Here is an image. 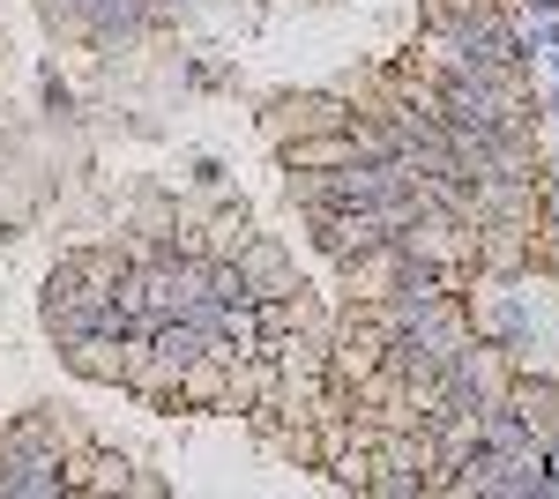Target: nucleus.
<instances>
[{"label":"nucleus","mask_w":559,"mask_h":499,"mask_svg":"<svg viewBox=\"0 0 559 499\" xmlns=\"http://www.w3.org/2000/svg\"><path fill=\"white\" fill-rule=\"evenodd\" d=\"M306 216H313V247L336 253V261H358L366 247H381V239H388L381 209H306Z\"/></svg>","instance_id":"nucleus-2"},{"label":"nucleus","mask_w":559,"mask_h":499,"mask_svg":"<svg viewBox=\"0 0 559 499\" xmlns=\"http://www.w3.org/2000/svg\"><path fill=\"white\" fill-rule=\"evenodd\" d=\"M329 127H350L336 90H292V97H269V112H261L269 150H284V142H299V134H329Z\"/></svg>","instance_id":"nucleus-1"},{"label":"nucleus","mask_w":559,"mask_h":499,"mask_svg":"<svg viewBox=\"0 0 559 499\" xmlns=\"http://www.w3.org/2000/svg\"><path fill=\"white\" fill-rule=\"evenodd\" d=\"M202 231H210V239H202V247H210V261H239V247L254 239V216H247V209H216Z\"/></svg>","instance_id":"nucleus-5"},{"label":"nucleus","mask_w":559,"mask_h":499,"mask_svg":"<svg viewBox=\"0 0 559 499\" xmlns=\"http://www.w3.org/2000/svg\"><path fill=\"white\" fill-rule=\"evenodd\" d=\"M60 358H68V366H75L83 380H112V388H120V380H128V335L90 329V335H75Z\"/></svg>","instance_id":"nucleus-4"},{"label":"nucleus","mask_w":559,"mask_h":499,"mask_svg":"<svg viewBox=\"0 0 559 499\" xmlns=\"http://www.w3.org/2000/svg\"><path fill=\"white\" fill-rule=\"evenodd\" d=\"M239 284H247V298H284V292H299L292 253L276 247V239H247V247H239Z\"/></svg>","instance_id":"nucleus-3"}]
</instances>
